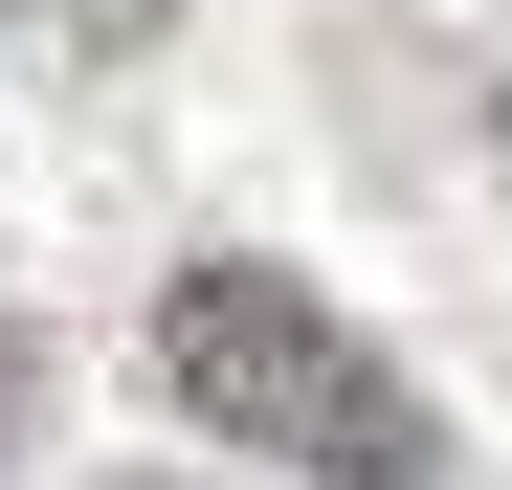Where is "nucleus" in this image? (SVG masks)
<instances>
[{
  "mask_svg": "<svg viewBox=\"0 0 512 490\" xmlns=\"http://www.w3.org/2000/svg\"><path fill=\"white\" fill-rule=\"evenodd\" d=\"M23 424H45V335L0 312V446H23Z\"/></svg>",
  "mask_w": 512,
  "mask_h": 490,
  "instance_id": "3",
  "label": "nucleus"
},
{
  "mask_svg": "<svg viewBox=\"0 0 512 490\" xmlns=\"http://www.w3.org/2000/svg\"><path fill=\"white\" fill-rule=\"evenodd\" d=\"M156 379H179V424L268 446V468H312V490H446V401H423L379 335H334L290 268H245V245L156 290Z\"/></svg>",
  "mask_w": 512,
  "mask_h": 490,
  "instance_id": "1",
  "label": "nucleus"
},
{
  "mask_svg": "<svg viewBox=\"0 0 512 490\" xmlns=\"http://www.w3.org/2000/svg\"><path fill=\"white\" fill-rule=\"evenodd\" d=\"M23 45H67V67H134V45H179V0H0Z\"/></svg>",
  "mask_w": 512,
  "mask_h": 490,
  "instance_id": "2",
  "label": "nucleus"
}]
</instances>
